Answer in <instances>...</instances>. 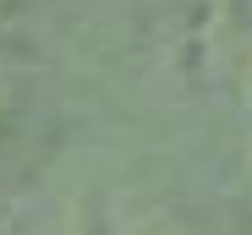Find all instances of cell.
Masks as SVG:
<instances>
[{"mask_svg": "<svg viewBox=\"0 0 252 235\" xmlns=\"http://www.w3.org/2000/svg\"><path fill=\"white\" fill-rule=\"evenodd\" d=\"M115 224H121V235H187V230H181V219H176L170 208L143 203V197L126 203V208L115 213Z\"/></svg>", "mask_w": 252, "mask_h": 235, "instance_id": "1", "label": "cell"}]
</instances>
